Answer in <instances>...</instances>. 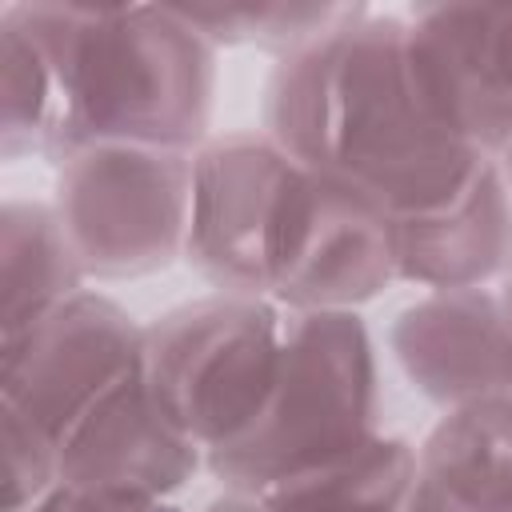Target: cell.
Returning <instances> with one entry per match:
<instances>
[{"label":"cell","mask_w":512,"mask_h":512,"mask_svg":"<svg viewBox=\"0 0 512 512\" xmlns=\"http://www.w3.org/2000/svg\"><path fill=\"white\" fill-rule=\"evenodd\" d=\"M408 384L440 412L512 396V344L496 288L420 292L388 328Z\"/></svg>","instance_id":"cell-10"},{"label":"cell","mask_w":512,"mask_h":512,"mask_svg":"<svg viewBox=\"0 0 512 512\" xmlns=\"http://www.w3.org/2000/svg\"><path fill=\"white\" fill-rule=\"evenodd\" d=\"M88 276L44 200H4L0 208V336H12L84 292Z\"/></svg>","instance_id":"cell-14"},{"label":"cell","mask_w":512,"mask_h":512,"mask_svg":"<svg viewBox=\"0 0 512 512\" xmlns=\"http://www.w3.org/2000/svg\"><path fill=\"white\" fill-rule=\"evenodd\" d=\"M396 216L300 168L272 256L268 300L288 312H360L396 284Z\"/></svg>","instance_id":"cell-9"},{"label":"cell","mask_w":512,"mask_h":512,"mask_svg":"<svg viewBox=\"0 0 512 512\" xmlns=\"http://www.w3.org/2000/svg\"><path fill=\"white\" fill-rule=\"evenodd\" d=\"M200 32L204 40L220 48H260L272 52L276 60L312 44L316 36L332 32L344 24L360 4H284V0H264V4H176Z\"/></svg>","instance_id":"cell-17"},{"label":"cell","mask_w":512,"mask_h":512,"mask_svg":"<svg viewBox=\"0 0 512 512\" xmlns=\"http://www.w3.org/2000/svg\"><path fill=\"white\" fill-rule=\"evenodd\" d=\"M416 476V448L404 436L376 432L368 444L308 468L264 496L268 512H404Z\"/></svg>","instance_id":"cell-15"},{"label":"cell","mask_w":512,"mask_h":512,"mask_svg":"<svg viewBox=\"0 0 512 512\" xmlns=\"http://www.w3.org/2000/svg\"><path fill=\"white\" fill-rule=\"evenodd\" d=\"M300 164L264 132H212L192 152L184 264L216 292L264 296Z\"/></svg>","instance_id":"cell-6"},{"label":"cell","mask_w":512,"mask_h":512,"mask_svg":"<svg viewBox=\"0 0 512 512\" xmlns=\"http://www.w3.org/2000/svg\"><path fill=\"white\" fill-rule=\"evenodd\" d=\"M404 512H512V396L452 408L428 428Z\"/></svg>","instance_id":"cell-13"},{"label":"cell","mask_w":512,"mask_h":512,"mask_svg":"<svg viewBox=\"0 0 512 512\" xmlns=\"http://www.w3.org/2000/svg\"><path fill=\"white\" fill-rule=\"evenodd\" d=\"M204 512H268L256 496H244V492H220Z\"/></svg>","instance_id":"cell-20"},{"label":"cell","mask_w":512,"mask_h":512,"mask_svg":"<svg viewBox=\"0 0 512 512\" xmlns=\"http://www.w3.org/2000/svg\"><path fill=\"white\" fill-rule=\"evenodd\" d=\"M380 432L376 352L360 312H288L280 368L252 428L204 456L224 492L268 488L320 468Z\"/></svg>","instance_id":"cell-3"},{"label":"cell","mask_w":512,"mask_h":512,"mask_svg":"<svg viewBox=\"0 0 512 512\" xmlns=\"http://www.w3.org/2000/svg\"><path fill=\"white\" fill-rule=\"evenodd\" d=\"M0 464H4V512L36 508L52 488H60V444L40 424L0 404Z\"/></svg>","instance_id":"cell-18"},{"label":"cell","mask_w":512,"mask_h":512,"mask_svg":"<svg viewBox=\"0 0 512 512\" xmlns=\"http://www.w3.org/2000/svg\"><path fill=\"white\" fill-rule=\"evenodd\" d=\"M500 168H504V180H508V188H512V148L500 156Z\"/></svg>","instance_id":"cell-22"},{"label":"cell","mask_w":512,"mask_h":512,"mask_svg":"<svg viewBox=\"0 0 512 512\" xmlns=\"http://www.w3.org/2000/svg\"><path fill=\"white\" fill-rule=\"evenodd\" d=\"M404 60L428 120L468 152L512 148V4H416Z\"/></svg>","instance_id":"cell-7"},{"label":"cell","mask_w":512,"mask_h":512,"mask_svg":"<svg viewBox=\"0 0 512 512\" xmlns=\"http://www.w3.org/2000/svg\"><path fill=\"white\" fill-rule=\"evenodd\" d=\"M280 340V304L212 292L144 324L140 372L156 408L212 456L260 416L280 368Z\"/></svg>","instance_id":"cell-4"},{"label":"cell","mask_w":512,"mask_h":512,"mask_svg":"<svg viewBox=\"0 0 512 512\" xmlns=\"http://www.w3.org/2000/svg\"><path fill=\"white\" fill-rule=\"evenodd\" d=\"M260 128L300 168L348 184L388 216L448 204L484 164L420 108L404 60V16L364 4L272 64Z\"/></svg>","instance_id":"cell-1"},{"label":"cell","mask_w":512,"mask_h":512,"mask_svg":"<svg viewBox=\"0 0 512 512\" xmlns=\"http://www.w3.org/2000/svg\"><path fill=\"white\" fill-rule=\"evenodd\" d=\"M200 472L204 452L156 408L140 368L60 436V484L72 488L168 500Z\"/></svg>","instance_id":"cell-11"},{"label":"cell","mask_w":512,"mask_h":512,"mask_svg":"<svg viewBox=\"0 0 512 512\" xmlns=\"http://www.w3.org/2000/svg\"><path fill=\"white\" fill-rule=\"evenodd\" d=\"M12 12L52 72V164L88 144L196 152L212 136L220 52L176 4L16 0Z\"/></svg>","instance_id":"cell-2"},{"label":"cell","mask_w":512,"mask_h":512,"mask_svg":"<svg viewBox=\"0 0 512 512\" xmlns=\"http://www.w3.org/2000/svg\"><path fill=\"white\" fill-rule=\"evenodd\" d=\"M396 284L424 292L492 288L512 268V188L500 160H484L440 208L396 216Z\"/></svg>","instance_id":"cell-12"},{"label":"cell","mask_w":512,"mask_h":512,"mask_svg":"<svg viewBox=\"0 0 512 512\" xmlns=\"http://www.w3.org/2000/svg\"><path fill=\"white\" fill-rule=\"evenodd\" d=\"M56 120L52 72L12 4L0 8V156H48Z\"/></svg>","instance_id":"cell-16"},{"label":"cell","mask_w":512,"mask_h":512,"mask_svg":"<svg viewBox=\"0 0 512 512\" xmlns=\"http://www.w3.org/2000/svg\"><path fill=\"white\" fill-rule=\"evenodd\" d=\"M144 324L112 296L84 288L28 328L0 336V404L60 436L140 368Z\"/></svg>","instance_id":"cell-8"},{"label":"cell","mask_w":512,"mask_h":512,"mask_svg":"<svg viewBox=\"0 0 512 512\" xmlns=\"http://www.w3.org/2000/svg\"><path fill=\"white\" fill-rule=\"evenodd\" d=\"M500 304H504V320H508V344H512V268H508V276L500 280Z\"/></svg>","instance_id":"cell-21"},{"label":"cell","mask_w":512,"mask_h":512,"mask_svg":"<svg viewBox=\"0 0 512 512\" xmlns=\"http://www.w3.org/2000/svg\"><path fill=\"white\" fill-rule=\"evenodd\" d=\"M52 212L88 280H136L184 260L192 152L88 144L56 160Z\"/></svg>","instance_id":"cell-5"},{"label":"cell","mask_w":512,"mask_h":512,"mask_svg":"<svg viewBox=\"0 0 512 512\" xmlns=\"http://www.w3.org/2000/svg\"><path fill=\"white\" fill-rule=\"evenodd\" d=\"M28 512H180L172 500L160 496H132V492H96V488H52Z\"/></svg>","instance_id":"cell-19"}]
</instances>
